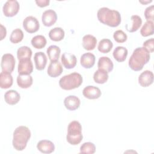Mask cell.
I'll use <instances>...</instances> for the list:
<instances>
[{
  "instance_id": "1",
  "label": "cell",
  "mask_w": 154,
  "mask_h": 154,
  "mask_svg": "<svg viewBox=\"0 0 154 154\" xmlns=\"http://www.w3.org/2000/svg\"><path fill=\"white\" fill-rule=\"evenodd\" d=\"M150 58V52L145 48H137L129 60V66L134 71H140L149 62Z\"/></svg>"
},
{
  "instance_id": "2",
  "label": "cell",
  "mask_w": 154,
  "mask_h": 154,
  "mask_svg": "<svg viewBox=\"0 0 154 154\" xmlns=\"http://www.w3.org/2000/svg\"><path fill=\"white\" fill-rule=\"evenodd\" d=\"M97 16L100 22L111 27H117L121 23L120 13L108 7L100 8L97 11Z\"/></svg>"
},
{
  "instance_id": "3",
  "label": "cell",
  "mask_w": 154,
  "mask_h": 154,
  "mask_svg": "<svg viewBox=\"0 0 154 154\" xmlns=\"http://www.w3.org/2000/svg\"><path fill=\"white\" fill-rule=\"evenodd\" d=\"M31 135V131L28 127L20 126L16 128L13 132L12 141L13 147L18 151L25 149Z\"/></svg>"
},
{
  "instance_id": "4",
  "label": "cell",
  "mask_w": 154,
  "mask_h": 154,
  "mask_svg": "<svg viewBox=\"0 0 154 154\" xmlns=\"http://www.w3.org/2000/svg\"><path fill=\"white\" fill-rule=\"evenodd\" d=\"M81 75L77 72H73L63 76L59 80L60 87L65 90H70L78 88L82 83Z\"/></svg>"
},
{
  "instance_id": "5",
  "label": "cell",
  "mask_w": 154,
  "mask_h": 154,
  "mask_svg": "<svg viewBox=\"0 0 154 154\" xmlns=\"http://www.w3.org/2000/svg\"><path fill=\"white\" fill-rule=\"evenodd\" d=\"M82 126L81 123L76 120L71 122L67 128L66 140L67 142L73 146L79 144L82 140Z\"/></svg>"
},
{
  "instance_id": "6",
  "label": "cell",
  "mask_w": 154,
  "mask_h": 154,
  "mask_svg": "<svg viewBox=\"0 0 154 154\" xmlns=\"http://www.w3.org/2000/svg\"><path fill=\"white\" fill-rule=\"evenodd\" d=\"M20 8V5L16 0L7 1L2 7L4 14L7 17H13L17 14Z\"/></svg>"
},
{
  "instance_id": "7",
  "label": "cell",
  "mask_w": 154,
  "mask_h": 154,
  "mask_svg": "<svg viewBox=\"0 0 154 154\" xmlns=\"http://www.w3.org/2000/svg\"><path fill=\"white\" fill-rule=\"evenodd\" d=\"M16 60L14 56L11 54H5L1 58V66L2 71L11 73L15 67Z\"/></svg>"
},
{
  "instance_id": "8",
  "label": "cell",
  "mask_w": 154,
  "mask_h": 154,
  "mask_svg": "<svg viewBox=\"0 0 154 154\" xmlns=\"http://www.w3.org/2000/svg\"><path fill=\"white\" fill-rule=\"evenodd\" d=\"M23 27L27 32L31 34L34 33L39 29V22L36 17L32 16H29L23 20Z\"/></svg>"
},
{
  "instance_id": "9",
  "label": "cell",
  "mask_w": 154,
  "mask_h": 154,
  "mask_svg": "<svg viewBox=\"0 0 154 154\" xmlns=\"http://www.w3.org/2000/svg\"><path fill=\"white\" fill-rule=\"evenodd\" d=\"M57 14L52 9L46 10L42 14V21L43 24L46 26H51L57 22Z\"/></svg>"
},
{
  "instance_id": "10",
  "label": "cell",
  "mask_w": 154,
  "mask_h": 154,
  "mask_svg": "<svg viewBox=\"0 0 154 154\" xmlns=\"http://www.w3.org/2000/svg\"><path fill=\"white\" fill-rule=\"evenodd\" d=\"M17 72L19 75H30L33 71V65L31 59L19 60Z\"/></svg>"
},
{
  "instance_id": "11",
  "label": "cell",
  "mask_w": 154,
  "mask_h": 154,
  "mask_svg": "<svg viewBox=\"0 0 154 154\" xmlns=\"http://www.w3.org/2000/svg\"><path fill=\"white\" fill-rule=\"evenodd\" d=\"M61 61L64 67L67 69L74 68L77 63V59L74 54L65 52L61 55Z\"/></svg>"
},
{
  "instance_id": "12",
  "label": "cell",
  "mask_w": 154,
  "mask_h": 154,
  "mask_svg": "<svg viewBox=\"0 0 154 154\" xmlns=\"http://www.w3.org/2000/svg\"><path fill=\"white\" fill-rule=\"evenodd\" d=\"M63 71V67L58 61H51L47 69L48 75L52 78H57L62 73Z\"/></svg>"
},
{
  "instance_id": "13",
  "label": "cell",
  "mask_w": 154,
  "mask_h": 154,
  "mask_svg": "<svg viewBox=\"0 0 154 154\" xmlns=\"http://www.w3.org/2000/svg\"><path fill=\"white\" fill-rule=\"evenodd\" d=\"M83 96L89 99H96L101 96L100 88L93 85H88L82 90Z\"/></svg>"
},
{
  "instance_id": "14",
  "label": "cell",
  "mask_w": 154,
  "mask_h": 154,
  "mask_svg": "<svg viewBox=\"0 0 154 154\" xmlns=\"http://www.w3.org/2000/svg\"><path fill=\"white\" fill-rule=\"evenodd\" d=\"M153 82V73L150 70L143 72L138 77V82L143 87H147L150 85Z\"/></svg>"
},
{
  "instance_id": "15",
  "label": "cell",
  "mask_w": 154,
  "mask_h": 154,
  "mask_svg": "<svg viewBox=\"0 0 154 154\" xmlns=\"http://www.w3.org/2000/svg\"><path fill=\"white\" fill-rule=\"evenodd\" d=\"M64 104L66 109L70 111H74L79 107L81 101L77 96L69 95L64 99Z\"/></svg>"
},
{
  "instance_id": "16",
  "label": "cell",
  "mask_w": 154,
  "mask_h": 154,
  "mask_svg": "<svg viewBox=\"0 0 154 154\" xmlns=\"http://www.w3.org/2000/svg\"><path fill=\"white\" fill-rule=\"evenodd\" d=\"M35 68L38 70H43L47 64V57L46 54L43 52H37L34 56Z\"/></svg>"
},
{
  "instance_id": "17",
  "label": "cell",
  "mask_w": 154,
  "mask_h": 154,
  "mask_svg": "<svg viewBox=\"0 0 154 154\" xmlns=\"http://www.w3.org/2000/svg\"><path fill=\"white\" fill-rule=\"evenodd\" d=\"M37 149L43 153H51L55 150L54 144L50 140H43L38 142Z\"/></svg>"
},
{
  "instance_id": "18",
  "label": "cell",
  "mask_w": 154,
  "mask_h": 154,
  "mask_svg": "<svg viewBox=\"0 0 154 154\" xmlns=\"http://www.w3.org/2000/svg\"><path fill=\"white\" fill-rule=\"evenodd\" d=\"M95 61V55L91 52H87L81 57L80 63L83 67L85 69H90L94 65Z\"/></svg>"
},
{
  "instance_id": "19",
  "label": "cell",
  "mask_w": 154,
  "mask_h": 154,
  "mask_svg": "<svg viewBox=\"0 0 154 154\" xmlns=\"http://www.w3.org/2000/svg\"><path fill=\"white\" fill-rule=\"evenodd\" d=\"M13 83V78L11 73L2 71L0 73V87L7 89L11 87Z\"/></svg>"
},
{
  "instance_id": "20",
  "label": "cell",
  "mask_w": 154,
  "mask_h": 154,
  "mask_svg": "<svg viewBox=\"0 0 154 154\" xmlns=\"http://www.w3.org/2000/svg\"><path fill=\"white\" fill-rule=\"evenodd\" d=\"M97 67L98 69H101L109 73L112 70L114 64L112 60L108 57H101L98 60Z\"/></svg>"
},
{
  "instance_id": "21",
  "label": "cell",
  "mask_w": 154,
  "mask_h": 154,
  "mask_svg": "<svg viewBox=\"0 0 154 154\" xmlns=\"http://www.w3.org/2000/svg\"><path fill=\"white\" fill-rule=\"evenodd\" d=\"M4 99L7 103L10 105H14L17 103L20 99V94L16 90H10L6 91L4 94Z\"/></svg>"
},
{
  "instance_id": "22",
  "label": "cell",
  "mask_w": 154,
  "mask_h": 154,
  "mask_svg": "<svg viewBox=\"0 0 154 154\" xmlns=\"http://www.w3.org/2000/svg\"><path fill=\"white\" fill-rule=\"evenodd\" d=\"M17 84L22 88H28L32 84V77L30 75H19L17 76Z\"/></svg>"
},
{
  "instance_id": "23",
  "label": "cell",
  "mask_w": 154,
  "mask_h": 154,
  "mask_svg": "<svg viewBox=\"0 0 154 154\" xmlns=\"http://www.w3.org/2000/svg\"><path fill=\"white\" fill-rule=\"evenodd\" d=\"M97 43L96 38L90 34L85 35L82 38V46L87 51L93 50Z\"/></svg>"
},
{
  "instance_id": "24",
  "label": "cell",
  "mask_w": 154,
  "mask_h": 154,
  "mask_svg": "<svg viewBox=\"0 0 154 154\" xmlns=\"http://www.w3.org/2000/svg\"><path fill=\"white\" fill-rule=\"evenodd\" d=\"M131 24L126 25V29L128 32H134L137 31L142 24L141 17L138 15H132L131 17Z\"/></svg>"
},
{
  "instance_id": "25",
  "label": "cell",
  "mask_w": 154,
  "mask_h": 154,
  "mask_svg": "<svg viewBox=\"0 0 154 154\" xmlns=\"http://www.w3.org/2000/svg\"><path fill=\"white\" fill-rule=\"evenodd\" d=\"M128 49L123 46H117L113 52L112 55L114 58L118 62L124 61L128 56Z\"/></svg>"
},
{
  "instance_id": "26",
  "label": "cell",
  "mask_w": 154,
  "mask_h": 154,
  "mask_svg": "<svg viewBox=\"0 0 154 154\" xmlns=\"http://www.w3.org/2000/svg\"><path fill=\"white\" fill-rule=\"evenodd\" d=\"M64 31L61 27H55L51 29L49 32V37L50 39L54 42L62 40L64 37Z\"/></svg>"
},
{
  "instance_id": "27",
  "label": "cell",
  "mask_w": 154,
  "mask_h": 154,
  "mask_svg": "<svg viewBox=\"0 0 154 154\" xmlns=\"http://www.w3.org/2000/svg\"><path fill=\"white\" fill-rule=\"evenodd\" d=\"M46 53L51 61H58L61 53V49L56 45H51L48 48Z\"/></svg>"
},
{
  "instance_id": "28",
  "label": "cell",
  "mask_w": 154,
  "mask_h": 154,
  "mask_svg": "<svg viewBox=\"0 0 154 154\" xmlns=\"http://www.w3.org/2000/svg\"><path fill=\"white\" fill-rule=\"evenodd\" d=\"M113 43L109 39L103 38L99 42L97 49L101 53L106 54L111 51Z\"/></svg>"
},
{
  "instance_id": "29",
  "label": "cell",
  "mask_w": 154,
  "mask_h": 154,
  "mask_svg": "<svg viewBox=\"0 0 154 154\" xmlns=\"http://www.w3.org/2000/svg\"><path fill=\"white\" fill-rule=\"evenodd\" d=\"M32 50L26 46H23L17 49V57L19 60L24 59H31L32 56Z\"/></svg>"
},
{
  "instance_id": "30",
  "label": "cell",
  "mask_w": 154,
  "mask_h": 154,
  "mask_svg": "<svg viewBox=\"0 0 154 154\" xmlns=\"http://www.w3.org/2000/svg\"><path fill=\"white\" fill-rule=\"evenodd\" d=\"M108 73L101 69L97 70L93 75V79L97 84H102L105 83L108 81Z\"/></svg>"
},
{
  "instance_id": "31",
  "label": "cell",
  "mask_w": 154,
  "mask_h": 154,
  "mask_svg": "<svg viewBox=\"0 0 154 154\" xmlns=\"http://www.w3.org/2000/svg\"><path fill=\"white\" fill-rule=\"evenodd\" d=\"M32 46L35 49H42L43 48L47 43L46 38L42 35H37L32 37L31 40Z\"/></svg>"
},
{
  "instance_id": "32",
  "label": "cell",
  "mask_w": 154,
  "mask_h": 154,
  "mask_svg": "<svg viewBox=\"0 0 154 154\" xmlns=\"http://www.w3.org/2000/svg\"><path fill=\"white\" fill-rule=\"evenodd\" d=\"M154 32L153 22L150 20H147L140 30V34L143 37H147L152 35Z\"/></svg>"
},
{
  "instance_id": "33",
  "label": "cell",
  "mask_w": 154,
  "mask_h": 154,
  "mask_svg": "<svg viewBox=\"0 0 154 154\" xmlns=\"http://www.w3.org/2000/svg\"><path fill=\"white\" fill-rule=\"evenodd\" d=\"M23 38V32L20 28L14 29L10 36V40L11 43L16 44L20 42Z\"/></svg>"
},
{
  "instance_id": "34",
  "label": "cell",
  "mask_w": 154,
  "mask_h": 154,
  "mask_svg": "<svg viewBox=\"0 0 154 154\" xmlns=\"http://www.w3.org/2000/svg\"><path fill=\"white\" fill-rule=\"evenodd\" d=\"M96 152V146L91 142H85L80 147L81 153H90L93 154Z\"/></svg>"
},
{
  "instance_id": "35",
  "label": "cell",
  "mask_w": 154,
  "mask_h": 154,
  "mask_svg": "<svg viewBox=\"0 0 154 154\" xmlns=\"http://www.w3.org/2000/svg\"><path fill=\"white\" fill-rule=\"evenodd\" d=\"M113 38L117 43H124L127 40L128 36L122 30H117L113 34Z\"/></svg>"
},
{
  "instance_id": "36",
  "label": "cell",
  "mask_w": 154,
  "mask_h": 154,
  "mask_svg": "<svg viewBox=\"0 0 154 154\" xmlns=\"http://www.w3.org/2000/svg\"><path fill=\"white\" fill-rule=\"evenodd\" d=\"M144 16L147 20L153 21L154 20V5L147 7L144 11Z\"/></svg>"
},
{
  "instance_id": "37",
  "label": "cell",
  "mask_w": 154,
  "mask_h": 154,
  "mask_svg": "<svg viewBox=\"0 0 154 154\" xmlns=\"http://www.w3.org/2000/svg\"><path fill=\"white\" fill-rule=\"evenodd\" d=\"M143 47L145 48L150 53H152L154 51V39L151 38L146 40L143 43Z\"/></svg>"
},
{
  "instance_id": "38",
  "label": "cell",
  "mask_w": 154,
  "mask_h": 154,
  "mask_svg": "<svg viewBox=\"0 0 154 154\" xmlns=\"http://www.w3.org/2000/svg\"><path fill=\"white\" fill-rule=\"evenodd\" d=\"M50 2L49 0H36L35 3L40 7H45L49 5Z\"/></svg>"
},
{
  "instance_id": "39",
  "label": "cell",
  "mask_w": 154,
  "mask_h": 154,
  "mask_svg": "<svg viewBox=\"0 0 154 154\" xmlns=\"http://www.w3.org/2000/svg\"><path fill=\"white\" fill-rule=\"evenodd\" d=\"M7 35V30L5 27H4L2 24H1V40H3Z\"/></svg>"
},
{
  "instance_id": "40",
  "label": "cell",
  "mask_w": 154,
  "mask_h": 154,
  "mask_svg": "<svg viewBox=\"0 0 154 154\" xmlns=\"http://www.w3.org/2000/svg\"><path fill=\"white\" fill-rule=\"evenodd\" d=\"M139 2H141V3H142V4H147V3H150V2H152V0H150V1H139Z\"/></svg>"
}]
</instances>
